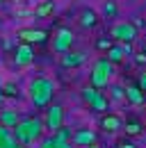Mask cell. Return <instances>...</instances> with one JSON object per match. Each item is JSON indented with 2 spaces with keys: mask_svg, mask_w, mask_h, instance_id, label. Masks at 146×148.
<instances>
[{
  "mask_svg": "<svg viewBox=\"0 0 146 148\" xmlns=\"http://www.w3.org/2000/svg\"><path fill=\"white\" fill-rule=\"evenodd\" d=\"M80 93H82V100L87 103V107H91V110H96V112H107L110 100L103 96V91H101V89H96V87L87 84V87H85Z\"/></svg>",
  "mask_w": 146,
  "mask_h": 148,
  "instance_id": "5b68a950",
  "label": "cell"
},
{
  "mask_svg": "<svg viewBox=\"0 0 146 148\" xmlns=\"http://www.w3.org/2000/svg\"><path fill=\"white\" fill-rule=\"evenodd\" d=\"M105 55H107V59L112 62V64H119V62H123L126 53H123V48H121V46H114V43H112V46H110V50L105 53Z\"/></svg>",
  "mask_w": 146,
  "mask_h": 148,
  "instance_id": "ac0fdd59",
  "label": "cell"
},
{
  "mask_svg": "<svg viewBox=\"0 0 146 148\" xmlns=\"http://www.w3.org/2000/svg\"><path fill=\"white\" fill-rule=\"evenodd\" d=\"M16 37L25 43H46L48 41V32L46 30H36V27H21Z\"/></svg>",
  "mask_w": 146,
  "mask_h": 148,
  "instance_id": "ba28073f",
  "label": "cell"
},
{
  "mask_svg": "<svg viewBox=\"0 0 146 148\" xmlns=\"http://www.w3.org/2000/svg\"><path fill=\"white\" fill-rule=\"evenodd\" d=\"M103 14H105V18H116L119 7H116L114 0H105V5H103Z\"/></svg>",
  "mask_w": 146,
  "mask_h": 148,
  "instance_id": "ffe728a7",
  "label": "cell"
},
{
  "mask_svg": "<svg viewBox=\"0 0 146 148\" xmlns=\"http://www.w3.org/2000/svg\"><path fill=\"white\" fill-rule=\"evenodd\" d=\"M14 148H30V146H23V144H16Z\"/></svg>",
  "mask_w": 146,
  "mask_h": 148,
  "instance_id": "f1b7e54d",
  "label": "cell"
},
{
  "mask_svg": "<svg viewBox=\"0 0 146 148\" xmlns=\"http://www.w3.org/2000/svg\"><path fill=\"white\" fill-rule=\"evenodd\" d=\"M110 46H112V37H110V34H107V37H101L98 41H96V48H98L101 53H107Z\"/></svg>",
  "mask_w": 146,
  "mask_h": 148,
  "instance_id": "7402d4cb",
  "label": "cell"
},
{
  "mask_svg": "<svg viewBox=\"0 0 146 148\" xmlns=\"http://www.w3.org/2000/svg\"><path fill=\"white\" fill-rule=\"evenodd\" d=\"M110 98L112 100H126V89L119 87V84H112L110 87Z\"/></svg>",
  "mask_w": 146,
  "mask_h": 148,
  "instance_id": "44dd1931",
  "label": "cell"
},
{
  "mask_svg": "<svg viewBox=\"0 0 146 148\" xmlns=\"http://www.w3.org/2000/svg\"><path fill=\"white\" fill-rule=\"evenodd\" d=\"M85 148H101V146H98V141H96V144H91V146H85Z\"/></svg>",
  "mask_w": 146,
  "mask_h": 148,
  "instance_id": "83f0119b",
  "label": "cell"
},
{
  "mask_svg": "<svg viewBox=\"0 0 146 148\" xmlns=\"http://www.w3.org/2000/svg\"><path fill=\"white\" fill-rule=\"evenodd\" d=\"M121 48H123L126 55H132V46H130V43H121Z\"/></svg>",
  "mask_w": 146,
  "mask_h": 148,
  "instance_id": "484cf974",
  "label": "cell"
},
{
  "mask_svg": "<svg viewBox=\"0 0 146 148\" xmlns=\"http://www.w3.org/2000/svg\"><path fill=\"white\" fill-rule=\"evenodd\" d=\"M101 128H103V132H110V134H114V132L123 130V119H121L119 114H114V112H110V114H103V119H101Z\"/></svg>",
  "mask_w": 146,
  "mask_h": 148,
  "instance_id": "8fae6325",
  "label": "cell"
},
{
  "mask_svg": "<svg viewBox=\"0 0 146 148\" xmlns=\"http://www.w3.org/2000/svg\"><path fill=\"white\" fill-rule=\"evenodd\" d=\"M110 37L116 39L119 43H132L139 37V30H137L135 21H119L110 27Z\"/></svg>",
  "mask_w": 146,
  "mask_h": 148,
  "instance_id": "277c9868",
  "label": "cell"
},
{
  "mask_svg": "<svg viewBox=\"0 0 146 148\" xmlns=\"http://www.w3.org/2000/svg\"><path fill=\"white\" fill-rule=\"evenodd\" d=\"M73 46V32L69 27H57L55 30V37H53V53H66L71 50Z\"/></svg>",
  "mask_w": 146,
  "mask_h": 148,
  "instance_id": "8992f818",
  "label": "cell"
},
{
  "mask_svg": "<svg viewBox=\"0 0 146 148\" xmlns=\"http://www.w3.org/2000/svg\"><path fill=\"white\" fill-rule=\"evenodd\" d=\"M116 148H137L135 144H130V141H123V144H119Z\"/></svg>",
  "mask_w": 146,
  "mask_h": 148,
  "instance_id": "4316f807",
  "label": "cell"
},
{
  "mask_svg": "<svg viewBox=\"0 0 146 148\" xmlns=\"http://www.w3.org/2000/svg\"><path fill=\"white\" fill-rule=\"evenodd\" d=\"M87 62V53L85 50H66V53H62V59H59V64L64 66V69H75V66H82Z\"/></svg>",
  "mask_w": 146,
  "mask_h": 148,
  "instance_id": "30bf717a",
  "label": "cell"
},
{
  "mask_svg": "<svg viewBox=\"0 0 146 148\" xmlns=\"http://www.w3.org/2000/svg\"><path fill=\"white\" fill-rule=\"evenodd\" d=\"M43 123H46V128L50 130V132L59 130L64 125V107H62V105H50L46 119H43Z\"/></svg>",
  "mask_w": 146,
  "mask_h": 148,
  "instance_id": "52a82bcc",
  "label": "cell"
},
{
  "mask_svg": "<svg viewBox=\"0 0 146 148\" xmlns=\"http://www.w3.org/2000/svg\"><path fill=\"white\" fill-rule=\"evenodd\" d=\"M30 100H32V105H34L36 110H43V107H48L50 105V100H53V93H55V82L53 80H48V77H34L32 82H30Z\"/></svg>",
  "mask_w": 146,
  "mask_h": 148,
  "instance_id": "7a4b0ae2",
  "label": "cell"
},
{
  "mask_svg": "<svg viewBox=\"0 0 146 148\" xmlns=\"http://www.w3.org/2000/svg\"><path fill=\"white\" fill-rule=\"evenodd\" d=\"M112 73H114V64L110 62L107 57H101L94 62L89 73V84L96 87V89H105L110 87V80H112Z\"/></svg>",
  "mask_w": 146,
  "mask_h": 148,
  "instance_id": "3957f363",
  "label": "cell"
},
{
  "mask_svg": "<svg viewBox=\"0 0 146 148\" xmlns=\"http://www.w3.org/2000/svg\"><path fill=\"white\" fill-rule=\"evenodd\" d=\"M32 59H34V50H32V43H18L16 48H14V62H16V66H30L32 64Z\"/></svg>",
  "mask_w": 146,
  "mask_h": 148,
  "instance_id": "9c48e42d",
  "label": "cell"
},
{
  "mask_svg": "<svg viewBox=\"0 0 146 148\" xmlns=\"http://www.w3.org/2000/svg\"><path fill=\"white\" fill-rule=\"evenodd\" d=\"M2 98H5V91H2V87H0V100H2Z\"/></svg>",
  "mask_w": 146,
  "mask_h": 148,
  "instance_id": "f546056e",
  "label": "cell"
},
{
  "mask_svg": "<svg viewBox=\"0 0 146 148\" xmlns=\"http://www.w3.org/2000/svg\"><path fill=\"white\" fill-rule=\"evenodd\" d=\"M0 7H2V0H0Z\"/></svg>",
  "mask_w": 146,
  "mask_h": 148,
  "instance_id": "4dcf8cb0",
  "label": "cell"
},
{
  "mask_svg": "<svg viewBox=\"0 0 146 148\" xmlns=\"http://www.w3.org/2000/svg\"><path fill=\"white\" fill-rule=\"evenodd\" d=\"M43 130H46L43 119L32 116V119H21L16 125H14L12 132H14V137H16L18 144H23V146H32V144H36V141L41 139Z\"/></svg>",
  "mask_w": 146,
  "mask_h": 148,
  "instance_id": "6da1fadb",
  "label": "cell"
},
{
  "mask_svg": "<svg viewBox=\"0 0 146 148\" xmlns=\"http://www.w3.org/2000/svg\"><path fill=\"white\" fill-rule=\"evenodd\" d=\"M71 144H75L80 148L91 146V144H96V132L94 130H75L73 137H71Z\"/></svg>",
  "mask_w": 146,
  "mask_h": 148,
  "instance_id": "4fadbf2b",
  "label": "cell"
},
{
  "mask_svg": "<svg viewBox=\"0 0 146 148\" xmlns=\"http://www.w3.org/2000/svg\"><path fill=\"white\" fill-rule=\"evenodd\" d=\"M55 14V0H43L41 5H36L34 16L36 18H50Z\"/></svg>",
  "mask_w": 146,
  "mask_h": 148,
  "instance_id": "9a60e30c",
  "label": "cell"
},
{
  "mask_svg": "<svg viewBox=\"0 0 146 148\" xmlns=\"http://www.w3.org/2000/svg\"><path fill=\"white\" fill-rule=\"evenodd\" d=\"M126 100L132 103V105H142L146 98H144V91H142L137 84H128L126 87Z\"/></svg>",
  "mask_w": 146,
  "mask_h": 148,
  "instance_id": "5bb4252c",
  "label": "cell"
},
{
  "mask_svg": "<svg viewBox=\"0 0 146 148\" xmlns=\"http://www.w3.org/2000/svg\"><path fill=\"white\" fill-rule=\"evenodd\" d=\"M137 87H139L142 91H146V73L139 75V80H137Z\"/></svg>",
  "mask_w": 146,
  "mask_h": 148,
  "instance_id": "d4e9b609",
  "label": "cell"
},
{
  "mask_svg": "<svg viewBox=\"0 0 146 148\" xmlns=\"http://www.w3.org/2000/svg\"><path fill=\"white\" fill-rule=\"evenodd\" d=\"M39 148H73V144L71 141H59L55 134H50V137H46V139L41 141Z\"/></svg>",
  "mask_w": 146,
  "mask_h": 148,
  "instance_id": "e0dca14e",
  "label": "cell"
},
{
  "mask_svg": "<svg viewBox=\"0 0 146 148\" xmlns=\"http://www.w3.org/2000/svg\"><path fill=\"white\" fill-rule=\"evenodd\" d=\"M53 134L57 137V139H59V141H71V137H73V132H71V130H66L64 125H62L59 130H55Z\"/></svg>",
  "mask_w": 146,
  "mask_h": 148,
  "instance_id": "603a6c76",
  "label": "cell"
},
{
  "mask_svg": "<svg viewBox=\"0 0 146 148\" xmlns=\"http://www.w3.org/2000/svg\"><path fill=\"white\" fill-rule=\"evenodd\" d=\"M2 91H5V93H9V96H16L18 89H16V84H14V82H7V84L2 87Z\"/></svg>",
  "mask_w": 146,
  "mask_h": 148,
  "instance_id": "cb8c5ba5",
  "label": "cell"
},
{
  "mask_svg": "<svg viewBox=\"0 0 146 148\" xmlns=\"http://www.w3.org/2000/svg\"><path fill=\"white\" fill-rule=\"evenodd\" d=\"M18 121H21V119H18V114L14 110H0V125L14 130V125H16Z\"/></svg>",
  "mask_w": 146,
  "mask_h": 148,
  "instance_id": "2e32d148",
  "label": "cell"
},
{
  "mask_svg": "<svg viewBox=\"0 0 146 148\" xmlns=\"http://www.w3.org/2000/svg\"><path fill=\"white\" fill-rule=\"evenodd\" d=\"M123 130H126L128 137H137V134H142V123L139 121H128V123H123Z\"/></svg>",
  "mask_w": 146,
  "mask_h": 148,
  "instance_id": "d6986e66",
  "label": "cell"
},
{
  "mask_svg": "<svg viewBox=\"0 0 146 148\" xmlns=\"http://www.w3.org/2000/svg\"><path fill=\"white\" fill-rule=\"evenodd\" d=\"M98 21H101L98 12H94L91 7H85V9L80 12V18H78V23H80V27H82V30H94V27L98 25Z\"/></svg>",
  "mask_w": 146,
  "mask_h": 148,
  "instance_id": "7c38bea8",
  "label": "cell"
}]
</instances>
